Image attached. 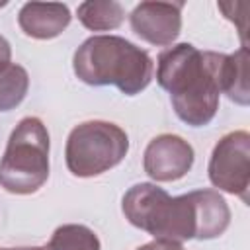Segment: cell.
<instances>
[{"label": "cell", "mask_w": 250, "mask_h": 250, "mask_svg": "<svg viewBox=\"0 0 250 250\" xmlns=\"http://www.w3.org/2000/svg\"><path fill=\"white\" fill-rule=\"evenodd\" d=\"M127 150L129 137L119 125L100 119L84 121L66 139V168L78 178H94L115 168Z\"/></svg>", "instance_id": "obj_5"}, {"label": "cell", "mask_w": 250, "mask_h": 250, "mask_svg": "<svg viewBox=\"0 0 250 250\" xmlns=\"http://www.w3.org/2000/svg\"><path fill=\"white\" fill-rule=\"evenodd\" d=\"M0 250H45L39 246H20V248H0Z\"/></svg>", "instance_id": "obj_17"}, {"label": "cell", "mask_w": 250, "mask_h": 250, "mask_svg": "<svg viewBox=\"0 0 250 250\" xmlns=\"http://www.w3.org/2000/svg\"><path fill=\"white\" fill-rule=\"evenodd\" d=\"M197 209V240H211L221 236L230 223V209L223 195L215 189L193 191Z\"/></svg>", "instance_id": "obj_10"}, {"label": "cell", "mask_w": 250, "mask_h": 250, "mask_svg": "<svg viewBox=\"0 0 250 250\" xmlns=\"http://www.w3.org/2000/svg\"><path fill=\"white\" fill-rule=\"evenodd\" d=\"M221 57L191 43H178L158 55L156 80L170 94L176 115L191 127L211 123L219 109Z\"/></svg>", "instance_id": "obj_1"}, {"label": "cell", "mask_w": 250, "mask_h": 250, "mask_svg": "<svg viewBox=\"0 0 250 250\" xmlns=\"http://www.w3.org/2000/svg\"><path fill=\"white\" fill-rule=\"evenodd\" d=\"M125 219L154 236V240L186 242L197 236V209L193 191L172 197L154 184H135L123 195Z\"/></svg>", "instance_id": "obj_3"}, {"label": "cell", "mask_w": 250, "mask_h": 250, "mask_svg": "<svg viewBox=\"0 0 250 250\" xmlns=\"http://www.w3.org/2000/svg\"><path fill=\"white\" fill-rule=\"evenodd\" d=\"M2 6H6V2H0V8H2Z\"/></svg>", "instance_id": "obj_18"}, {"label": "cell", "mask_w": 250, "mask_h": 250, "mask_svg": "<svg viewBox=\"0 0 250 250\" xmlns=\"http://www.w3.org/2000/svg\"><path fill=\"white\" fill-rule=\"evenodd\" d=\"M219 90L227 94L229 100L240 105H248L250 90H248V49L240 47L232 55L221 57L219 64Z\"/></svg>", "instance_id": "obj_11"}, {"label": "cell", "mask_w": 250, "mask_h": 250, "mask_svg": "<svg viewBox=\"0 0 250 250\" xmlns=\"http://www.w3.org/2000/svg\"><path fill=\"white\" fill-rule=\"evenodd\" d=\"M10 59H12V49H10V43L6 37L0 35V68H4L6 64H10Z\"/></svg>", "instance_id": "obj_16"}, {"label": "cell", "mask_w": 250, "mask_h": 250, "mask_svg": "<svg viewBox=\"0 0 250 250\" xmlns=\"http://www.w3.org/2000/svg\"><path fill=\"white\" fill-rule=\"evenodd\" d=\"M70 10L59 2H27L18 14V23L27 37L53 39L70 23Z\"/></svg>", "instance_id": "obj_9"}, {"label": "cell", "mask_w": 250, "mask_h": 250, "mask_svg": "<svg viewBox=\"0 0 250 250\" xmlns=\"http://www.w3.org/2000/svg\"><path fill=\"white\" fill-rule=\"evenodd\" d=\"M78 80L90 86H115L127 96L143 92L152 80V59L119 35H92L72 57Z\"/></svg>", "instance_id": "obj_2"}, {"label": "cell", "mask_w": 250, "mask_h": 250, "mask_svg": "<svg viewBox=\"0 0 250 250\" xmlns=\"http://www.w3.org/2000/svg\"><path fill=\"white\" fill-rule=\"evenodd\" d=\"M80 23L90 31L117 29L125 20V10L113 0H90L82 2L76 10Z\"/></svg>", "instance_id": "obj_12"}, {"label": "cell", "mask_w": 250, "mask_h": 250, "mask_svg": "<svg viewBox=\"0 0 250 250\" xmlns=\"http://www.w3.org/2000/svg\"><path fill=\"white\" fill-rule=\"evenodd\" d=\"M49 178V131L39 117H23L0 160V186L16 195L35 193Z\"/></svg>", "instance_id": "obj_4"}, {"label": "cell", "mask_w": 250, "mask_h": 250, "mask_svg": "<svg viewBox=\"0 0 250 250\" xmlns=\"http://www.w3.org/2000/svg\"><path fill=\"white\" fill-rule=\"evenodd\" d=\"M209 180L215 188L238 195L248 203L250 186V135L232 131L219 139L209 160Z\"/></svg>", "instance_id": "obj_6"}, {"label": "cell", "mask_w": 250, "mask_h": 250, "mask_svg": "<svg viewBox=\"0 0 250 250\" xmlns=\"http://www.w3.org/2000/svg\"><path fill=\"white\" fill-rule=\"evenodd\" d=\"M137 250H186L182 244L178 242H168V240H152L148 244L139 246Z\"/></svg>", "instance_id": "obj_15"}, {"label": "cell", "mask_w": 250, "mask_h": 250, "mask_svg": "<svg viewBox=\"0 0 250 250\" xmlns=\"http://www.w3.org/2000/svg\"><path fill=\"white\" fill-rule=\"evenodd\" d=\"M45 250H100V238L86 225L68 223L53 232Z\"/></svg>", "instance_id": "obj_14"}, {"label": "cell", "mask_w": 250, "mask_h": 250, "mask_svg": "<svg viewBox=\"0 0 250 250\" xmlns=\"http://www.w3.org/2000/svg\"><path fill=\"white\" fill-rule=\"evenodd\" d=\"M29 88V74L20 64H6L0 68V111L18 107Z\"/></svg>", "instance_id": "obj_13"}, {"label": "cell", "mask_w": 250, "mask_h": 250, "mask_svg": "<svg viewBox=\"0 0 250 250\" xmlns=\"http://www.w3.org/2000/svg\"><path fill=\"white\" fill-rule=\"evenodd\" d=\"M182 2H141L129 16L131 29L150 45H172L182 29Z\"/></svg>", "instance_id": "obj_7"}, {"label": "cell", "mask_w": 250, "mask_h": 250, "mask_svg": "<svg viewBox=\"0 0 250 250\" xmlns=\"http://www.w3.org/2000/svg\"><path fill=\"white\" fill-rule=\"evenodd\" d=\"M143 166L154 182H176L191 170L193 148L178 135H158L146 145Z\"/></svg>", "instance_id": "obj_8"}]
</instances>
